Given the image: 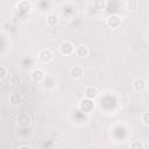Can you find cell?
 I'll return each mask as SVG.
<instances>
[{"label": "cell", "instance_id": "1", "mask_svg": "<svg viewBox=\"0 0 149 149\" xmlns=\"http://www.w3.org/2000/svg\"><path fill=\"white\" fill-rule=\"evenodd\" d=\"M38 58L43 63H49L54 59V54L50 49H42L38 52Z\"/></svg>", "mask_w": 149, "mask_h": 149}, {"label": "cell", "instance_id": "2", "mask_svg": "<svg viewBox=\"0 0 149 149\" xmlns=\"http://www.w3.org/2000/svg\"><path fill=\"white\" fill-rule=\"evenodd\" d=\"M59 51L62 55H71L74 51V47L70 41H63L59 45Z\"/></svg>", "mask_w": 149, "mask_h": 149}, {"label": "cell", "instance_id": "3", "mask_svg": "<svg viewBox=\"0 0 149 149\" xmlns=\"http://www.w3.org/2000/svg\"><path fill=\"white\" fill-rule=\"evenodd\" d=\"M79 108L85 112V113H91L93 109H94V104L91 99H83L80 102H79Z\"/></svg>", "mask_w": 149, "mask_h": 149}, {"label": "cell", "instance_id": "4", "mask_svg": "<svg viewBox=\"0 0 149 149\" xmlns=\"http://www.w3.org/2000/svg\"><path fill=\"white\" fill-rule=\"evenodd\" d=\"M106 23H107V26L111 27V28H118V27L121 24V19H120L119 15H116V14H112V15L107 16V19H106Z\"/></svg>", "mask_w": 149, "mask_h": 149}, {"label": "cell", "instance_id": "5", "mask_svg": "<svg viewBox=\"0 0 149 149\" xmlns=\"http://www.w3.org/2000/svg\"><path fill=\"white\" fill-rule=\"evenodd\" d=\"M16 122H17V125H19L20 127H28V126L30 125V122H31V119H30V116H29L28 114L21 113V114L17 115Z\"/></svg>", "mask_w": 149, "mask_h": 149}, {"label": "cell", "instance_id": "6", "mask_svg": "<svg viewBox=\"0 0 149 149\" xmlns=\"http://www.w3.org/2000/svg\"><path fill=\"white\" fill-rule=\"evenodd\" d=\"M30 77H31V80L35 81V83H40L44 79V71L42 69H35L31 71L30 73Z\"/></svg>", "mask_w": 149, "mask_h": 149}, {"label": "cell", "instance_id": "7", "mask_svg": "<svg viewBox=\"0 0 149 149\" xmlns=\"http://www.w3.org/2000/svg\"><path fill=\"white\" fill-rule=\"evenodd\" d=\"M133 88L135 91H137V92L143 91L146 88V80L143 78H140V77L139 78H135L134 81H133Z\"/></svg>", "mask_w": 149, "mask_h": 149}, {"label": "cell", "instance_id": "8", "mask_svg": "<svg viewBox=\"0 0 149 149\" xmlns=\"http://www.w3.org/2000/svg\"><path fill=\"white\" fill-rule=\"evenodd\" d=\"M84 94H85V97L87 99H91L92 100V99H94V98L98 97V90L94 86H87L84 90Z\"/></svg>", "mask_w": 149, "mask_h": 149}, {"label": "cell", "instance_id": "9", "mask_svg": "<svg viewBox=\"0 0 149 149\" xmlns=\"http://www.w3.org/2000/svg\"><path fill=\"white\" fill-rule=\"evenodd\" d=\"M9 102L12 104V105H14V106H17V105H20L21 102H22V95L20 94V93H12L10 95H9Z\"/></svg>", "mask_w": 149, "mask_h": 149}, {"label": "cell", "instance_id": "10", "mask_svg": "<svg viewBox=\"0 0 149 149\" xmlns=\"http://www.w3.org/2000/svg\"><path fill=\"white\" fill-rule=\"evenodd\" d=\"M84 73V70L81 66H73L71 70H70V74L73 77V78H80Z\"/></svg>", "mask_w": 149, "mask_h": 149}, {"label": "cell", "instance_id": "11", "mask_svg": "<svg viewBox=\"0 0 149 149\" xmlns=\"http://www.w3.org/2000/svg\"><path fill=\"white\" fill-rule=\"evenodd\" d=\"M58 23V16L56 14H49L47 16V24L49 27H55Z\"/></svg>", "mask_w": 149, "mask_h": 149}, {"label": "cell", "instance_id": "12", "mask_svg": "<svg viewBox=\"0 0 149 149\" xmlns=\"http://www.w3.org/2000/svg\"><path fill=\"white\" fill-rule=\"evenodd\" d=\"M76 54H77V56H79V57H85V56H87V54H88V49H87V47H85V45H78V47L76 48Z\"/></svg>", "mask_w": 149, "mask_h": 149}, {"label": "cell", "instance_id": "13", "mask_svg": "<svg viewBox=\"0 0 149 149\" xmlns=\"http://www.w3.org/2000/svg\"><path fill=\"white\" fill-rule=\"evenodd\" d=\"M17 8L20 10H22V12H28L30 9V2H28V1H20L17 3Z\"/></svg>", "mask_w": 149, "mask_h": 149}, {"label": "cell", "instance_id": "14", "mask_svg": "<svg viewBox=\"0 0 149 149\" xmlns=\"http://www.w3.org/2000/svg\"><path fill=\"white\" fill-rule=\"evenodd\" d=\"M21 81H22V79L19 74H12L9 77V83L13 85H19V84H21Z\"/></svg>", "mask_w": 149, "mask_h": 149}, {"label": "cell", "instance_id": "15", "mask_svg": "<svg viewBox=\"0 0 149 149\" xmlns=\"http://www.w3.org/2000/svg\"><path fill=\"white\" fill-rule=\"evenodd\" d=\"M129 102H130V99H129V97H127V95L121 97V98L119 99V105H120L121 107H126V106H128Z\"/></svg>", "mask_w": 149, "mask_h": 149}, {"label": "cell", "instance_id": "16", "mask_svg": "<svg viewBox=\"0 0 149 149\" xmlns=\"http://www.w3.org/2000/svg\"><path fill=\"white\" fill-rule=\"evenodd\" d=\"M126 5H127L128 9H136L139 7V1H136V0H129V1L126 2Z\"/></svg>", "mask_w": 149, "mask_h": 149}, {"label": "cell", "instance_id": "17", "mask_svg": "<svg viewBox=\"0 0 149 149\" xmlns=\"http://www.w3.org/2000/svg\"><path fill=\"white\" fill-rule=\"evenodd\" d=\"M93 6H94L97 9L101 10V9H104V8H105L106 2H105V1H102V0H100V1H94V2H93Z\"/></svg>", "mask_w": 149, "mask_h": 149}, {"label": "cell", "instance_id": "18", "mask_svg": "<svg viewBox=\"0 0 149 149\" xmlns=\"http://www.w3.org/2000/svg\"><path fill=\"white\" fill-rule=\"evenodd\" d=\"M130 149H143V144L140 141H133L130 143Z\"/></svg>", "mask_w": 149, "mask_h": 149}, {"label": "cell", "instance_id": "19", "mask_svg": "<svg viewBox=\"0 0 149 149\" xmlns=\"http://www.w3.org/2000/svg\"><path fill=\"white\" fill-rule=\"evenodd\" d=\"M141 120L144 125H148L149 123V113L148 112H144L142 115H141Z\"/></svg>", "mask_w": 149, "mask_h": 149}, {"label": "cell", "instance_id": "20", "mask_svg": "<svg viewBox=\"0 0 149 149\" xmlns=\"http://www.w3.org/2000/svg\"><path fill=\"white\" fill-rule=\"evenodd\" d=\"M7 76V69L2 65H0V79H3Z\"/></svg>", "mask_w": 149, "mask_h": 149}, {"label": "cell", "instance_id": "21", "mask_svg": "<svg viewBox=\"0 0 149 149\" xmlns=\"http://www.w3.org/2000/svg\"><path fill=\"white\" fill-rule=\"evenodd\" d=\"M19 149H30V148H29L28 146H21V147H20Z\"/></svg>", "mask_w": 149, "mask_h": 149}]
</instances>
